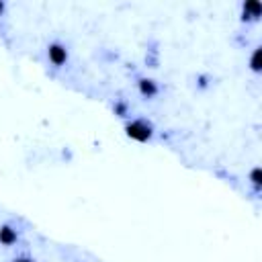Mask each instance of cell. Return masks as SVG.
Here are the masks:
<instances>
[{"label":"cell","instance_id":"6da1fadb","mask_svg":"<svg viewBox=\"0 0 262 262\" xmlns=\"http://www.w3.org/2000/svg\"><path fill=\"white\" fill-rule=\"evenodd\" d=\"M125 133L127 137H131L133 141H139V143H145L151 139L154 135V127L151 123H147L145 119H133L125 125Z\"/></svg>","mask_w":262,"mask_h":262},{"label":"cell","instance_id":"7a4b0ae2","mask_svg":"<svg viewBox=\"0 0 262 262\" xmlns=\"http://www.w3.org/2000/svg\"><path fill=\"white\" fill-rule=\"evenodd\" d=\"M47 57H49V61L53 63V66H63L66 61H68V49L61 45V43H51L49 47H47Z\"/></svg>","mask_w":262,"mask_h":262},{"label":"cell","instance_id":"3957f363","mask_svg":"<svg viewBox=\"0 0 262 262\" xmlns=\"http://www.w3.org/2000/svg\"><path fill=\"white\" fill-rule=\"evenodd\" d=\"M137 90L141 96L145 98H154L158 94V84L151 80V78H139L137 80Z\"/></svg>","mask_w":262,"mask_h":262},{"label":"cell","instance_id":"277c9868","mask_svg":"<svg viewBox=\"0 0 262 262\" xmlns=\"http://www.w3.org/2000/svg\"><path fill=\"white\" fill-rule=\"evenodd\" d=\"M16 239H18V235H16L14 227H10V225H2L0 227V244L2 246H12Z\"/></svg>","mask_w":262,"mask_h":262},{"label":"cell","instance_id":"5b68a950","mask_svg":"<svg viewBox=\"0 0 262 262\" xmlns=\"http://www.w3.org/2000/svg\"><path fill=\"white\" fill-rule=\"evenodd\" d=\"M260 12H262L260 2H246V4H244V20H246V18H258Z\"/></svg>","mask_w":262,"mask_h":262},{"label":"cell","instance_id":"8992f818","mask_svg":"<svg viewBox=\"0 0 262 262\" xmlns=\"http://www.w3.org/2000/svg\"><path fill=\"white\" fill-rule=\"evenodd\" d=\"M262 172H260V168H254L252 172H250V180H252V184H254V188L258 190L260 188V184H262Z\"/></svg>","mask_w":262,"mask_h":262},{"label":"cell","instance_id":"52a82bcc","mask_svg":"<svg viewBox=\"0 0 262 262\" xmlns=\"http://www.w3.org/2000/svg\"><path fill=\"white\" fill-rule=\"evenodd\" d=\"M250 68H252L254 72H260V49H254L252 59H250Z\"/></svg>","mask_w":262,"mask_h":262},{"label":"cell","instance_id":"ba28073f","mask_svg":"<svg viewBox=\"0 0 262 262\" xmlns=\"http://www.w3.org/2000/svg\"><path fill=\"white\" fill-rule=\"evenodd\" d=\"M115 113H117L119 117H125V115H127V104L117 102V104H115Z\"/></svg>","mask_w":262,"mask_h":262},{"label":"cell","instance_id":"9c48e42d","mask_svg":"<svg viewBox=\"0 0 262 262\" xmlns=\"http://www.w3.org/2000/svg\"><path fill=\"white\" fill-rule=\"evenodd\" d=\"M12 262H35L33 258H29V256H18V258H14Z\"/></svg>","mask_w":262,"mask_h":262},{"label":"cell","instance_id":"30bf717a","mask_svg":"<svg viewBox=\"0 0 262 262\" xmlns=\"http://www.w3.org/2000/svg\"><path fill=\"white\" fill-rule=\"evenodd\" d=\"M4 12V2H0V14Z\"/></svg>","mask_w":262,"mask_h":262}]
</instances>
